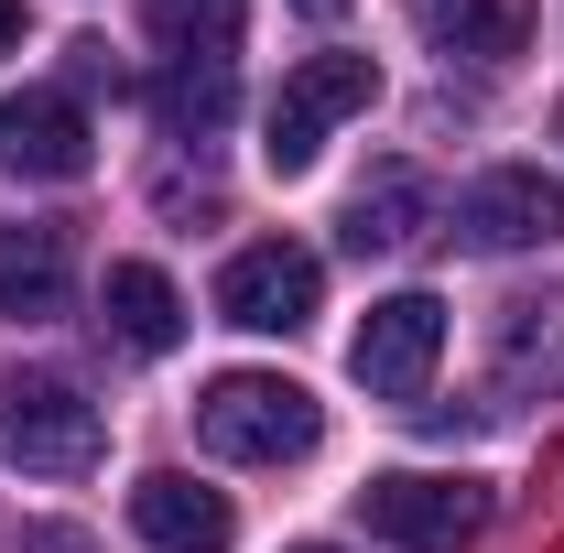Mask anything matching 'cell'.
I'll list each match as a JSON object with an SVG mask.
<instances>
[{"mask_svg": "<svg viewBox=\"0 0 564 553\" xmlns=\"http://www.w3.org/2000/svg\"><path fill=\"white\" fill-rule=\"evenodd\" d=\"M196 434H207V456H228V467H282V456H315L326 413L282 369H228V380L196 391Z\"/></svg>", "mask_w": 564, "mask_h": 553, "instance_id": "1", "label": "cell"}, {"mask_svg": "<svg viewBox=\"0 0 564 553\" xmlns=\"http://www.w3.org/2000/svg\"><path fill=\"white\" fill-rule=\"evenodd\" d=\"M0 456L22 467V478H87L98 456H109V423L98 402L55 380V369H22V380H0Z\"/></svg>", "mask_w": 564, "mask_h": 553, "instance_id": "2", "label": "cell"}, {"mask_svg": "<svg viewBox=\"0 0 564 553\" xmlns=\"http://www.w3.org/2000/svg\"><path fill=\"white\" fill-rule=\"evenodd\" d=\"M369 98H380V66H369V55H304V66L282 76L272 120H261V163H272V174H304V163L326 152V131L358 120Z\"/></svg>", "mask_w": 564, "mask_h": 553, "instance_id": "3", "label": "cell"}, {"mask_svg": "<svg viewBox=\"0 0 564 553\" xmlns=\"http://www.w3.org/2000/svg\"><path fill=\"white\" fill-rule=\"evenodd\" d=\"M358 521L402 553H467L489 532V488L478 478H423V467H391V478L358 488Z\"/></svg>", "mask_w": 564, "mask_h": 553, "instance_id": "4", "label": "cell"}, {"mask_svg": "<svg viewBox=\"0 0 564 553\" xmlns=\"http://www.w3.org/2000/svg\"><path fill=\"white\" fill-rule=\"evenodd\" d=\"M434 358H445V304L434 293H380L358 315V337H348V380L380 391V402H413L434 380Z\"/></svg>", "mask_w": 564, "mask_h": 553, "instance_id": "5", "label": "cell"}, {"mask_svg": "<svg viewBox=\"0 0 564 553\" xmlns=\"http://www.w3.org/2000/svg\"><path fill=\"white\" fill-rule=\"evenodd\" d=\"M315 304H326V261L293 250V239H250V250L217 272V315L250 326V337H293Z\"/></svg>", "mask_w": 564, "mask_h": 553, "instance_id": "6", "label": "cell"}, {"mask_svg": "<svg viewBox=\"0 0 564 553\" xmlns=\"http://www.w3.org/2000/svg\"><path fill=\"white\" fill-rule=\"evenodd\" d=\"M456 239L467 250H554L564 239V185L532 163H489L467 196H456Z\"/></svg>", "mask_w": 564, "mask_h": 553, "instance_id": "7", "label": "cell"}, {"mask_svg": "<svg viewBox=\"0 0 564 553\" xmlns=\"http://www.w3.org/2000/svg\"><path fill=\"white\" fill-rule=\"evenodd\" d=\"M87 163H98V141H87V109H76L66 87L0 98V174H22V185H76Z\"/></svg>", "mask_w": 564, "mask_h": 553, "instance_id": "8", "label": "cell"}, {"mask_svg": "<svg viewBox=\"0 0 564 553\" xmlns=\"http://www.w3.org/2000/svg\"><path fill=\"white\" fill-rule=\"evenodd\" d=\"M434 228H445V196H434V174H413V163H380V174L348 196V250L358 261H402V250H423Z\"/></svg>", "mask_w": 564, "mask_h": 553, "instance_id": "9", "label": "cell"}, {"mask_svg": "<svg viewBox=\"0 0 564 553\" xmlns=\"http://www.w3.org/2000/svg\"><path fill=\"white\" fill-rule=\"evenodd\" d=\"M131 532H141L152 553H228V532H239V521H228V499H217V488H196L185 467H152V478L131 488Z\"/></svg>", "mask_w": 564, "mask_h": 553, "instance_id": "10", "label": "cell"}, {"mask_svg": "<svg viewBox=\"0 0 564 553\" xmlns=\"http://www.w3.org/2000/svg\"><path fill=\"white\" fill-rule=\"evenodd\" d=\"M98 326L131 347V358H163V347H185V293L152 272V261H109V282H98Z\"/></svg>", "mask_w": 564, "mask_h": 553, "instance_id": "11", "label": "cell"}, {"mask_svg": "<svg viewBox=\"0 0 564 553\" xmlns=\"http://www.w3.org/2000/svg\"><path fill=\"white\" fill-rule=\"evenodd\" d=\"M0 315L11 326L66 315V228H0Z\"/></svg>", "mask_w": 564, "mask_h": 553, "instance_id": "12", "label": "cell"}, {"mask_svg": "<svg viewBox=\"0 0 564 553\" xmlns=\"http://www.w3.org/2000/svg\"><path fill=\"white\" fill-rule=\"evenodd\" d=\"M413 22L467 66H499V55L532 44V0H413Z\"/></svg>", "mask_w": 564, "mask_h": 553, "instance_id": "13", "label": "cell"}, {"mask_svg": "<svg viewBox=\"0 0 564 553\" xmlns=\"http://www.w3.org/2000/svg\"><path fill=\"white\" fill-rule=\"evenodd\" d=\"M141 22H152V44H163L174 66H228L250 0H141Z\"/></svg>", "mask_w": 564, "mask_h": 553, "instance_id": "14", "label": "cell"}, {"mask_svg": "<svg viewBox=\"0 0 564 553\" xmlns=\"http://www.w3.org/2000/svg\"><path fill=\"white\" fill-rule=\"evenodd\" d=\"M174 131H217L228 109H239V87H228V66H174L163 76V98H152Z\"/></svg>", "mask_w": 564, "mask_h": 553, "instance_id": "15", "label": "cell"}, {"mask_svg": "<svg viewBox=\"0 0 564 553\" xmlns=\"http://www.w3.org/2000/svg\"><path fill=\"white\" fill-rule=\"evenodd\" d=\"M11 553H87V532H55V521H33V532H22Z\"/></svg>", "mask_w": 564, "mask_h": 553, "instance_id": "16", "label": "cell"}, {"mask_svg": "<svg viewBox=\"0 0 564 553\" xmlns=\"http://www.w3.org/2000/svg\"><path fill=\"white\" fill-rule=\"evenodd\" d=\"M11 44H22V0H0V55H11Z\"/></svg>", "mask_w": 564, "mask_h": 553, "instance_id": "17", "label": "cell"}, {"mask_svg": "<svg viewBox=\"0 0 564 553\" xmlns=\"http://www.w3.org/2000/svg\"><path fill=\"white\" fill-rule=\"evenodd\" d=\"M293 11H315V22H337V11H348V0H293Z\"/></svg>", "mask_w": 564, "mask_h": 553, "instance_id": "18", "label": "cell"}, {"mask_svg": "<svg viewBox=\"0 0 564 553\" xmlns=\"http://www.w3.org/2000/svg\"><path fill=\"white\" fill-rule=\"evenodd\" d=\"M293 553H337V543H293Z\"/></svg>", "mask_w": 564, "mask_h": 553, "instance_id": "19", "label": "cell"}, {"mask_svg": "<svg viewBox=\"0 0 564 553\" xmlns=\"http://www.w3.org/2000/svg\"><path fill=\"white\" fill-rule=\"evenodd\" d=\"M554 131H564V109H554Z\"/></svg>", "mask_w": 564, "mask_h": 553, "instance_id": "20", "label": "cell"}]
</instances>
